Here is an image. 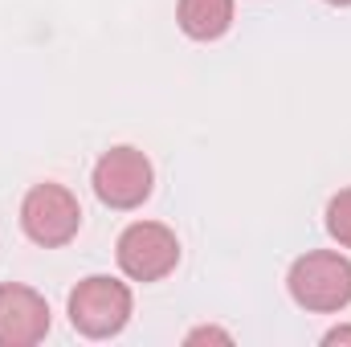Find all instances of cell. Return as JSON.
Returning <instances> with one entry per match:
<instances>
[{
	"instance_id": "6da1fadb",
	"label": "cell",
	"mask_w": 351,
	"mask_h": 347,
	"mask_svg": "<svg viewBox=\"0 0 351 347\" xmlns=\"http://www.w3.org/2000/svg\"><path fill=\"white\" fill-rule=\"evenodd\" d=\"M286 290L311 315H339L351 307V258L339 250H306L290 265Z\"/></svg>"
},
{
	"instance_id": "7a4b0ae2",
	"label": "cell",
	"mask_w": 351,
	"mask_h": 347,
	"mask_svg": "<svg viewBox=\"0 0 351 347\" xmlns=\"http://www.w3.org/2000/svg\"><path fill=\"white\" fill-rule=\"evenodd\" d=\"M131 311H135L131 286L119 282V278H110V274L82 278L70 290V302H66L70 327L78 335H86V339H114L131 323Z\"/></svg>"
},
{
	"instance_id": "3957f363",
	"label": "cell",
	"mask_w": 351,
	"mask_h": 347,
	"mask_svg": "<svg viewBox=\"0 0 351 347\" xmlns=\"http://www.w3.org/2000/svg\"><path fill=\"white\" fill-rule=\"evenodd\" d=\"M21 229L41 250H62L82 229V204L66 184H33L21 200Z\"/></svg>"
},
{
	"instance_id": "277c9868",
	"label": "cell",
	"mask_w": 351,
	"mask_h": 347,
	"mask_svg": "<svg viewBox=\"0 0 351 347\" xmlns=\"http://www.w3.org/2000/svg\"><path fill=\"white\" fill-rule=\"evenodd\" d=\"M90 184H94V196H98L106 208L131 213V208H139V204L152 196V188H156V168H152V160H147L139 147L119 143V147H110V152L98 156Z\"/></svg>"
},
{
	"instance_id": "5b68a950",
	"label": "cell",
	"mask_w": 351,
	"mask_h": 347,
	"mask_svg": "<svg viewBox=\"0 0 351 347\" xmlns=\"http://www.w3.org/2000/svg\"><path fill=\"white\" fill-rule=\"evenodd\" d=\"M114 261L131 282H160L180 265V237L164 221H135L119 233Z\"/></svg>"
},
{
	"instance_id": "8992f818",
	"label": "cell",
	"mask_w": 351,
	"mask_h": 347,
	"mask_svg": "<svg viewBox=\"0 0 351 347\" xmlns=\"http://www.w3.org/2000/svg\"><path fill=\"white\" fill-rule=\"evenodd\" d=\"M49 302L25 282H0V347H33L49 335Z\"/></svg>"
},
{
	"instance_id": "52a82bcc",
	"label": "cell",
	"mask_w": 351,
	"mask_h": 347,
	"mask_svg": "<svg viewBox=\"0 0 351 347\" xmlns=\"http://www.w3.org/2000/svg\"><path fill=\"white\" fill-rule=\"evenodd\" d=\"M176 25L192 41H217L233 29V0H180Z\"/></svg>"
},
{
	"instance_id": "ba28073f",
	"label": "cell",
	"mask_w": 351,
	"mask_h": 347,
	"mask_svg": "<svg viewBox=\"0 0 351 347\" xmlns=\"http://www.w3.org/2000/svg\"><path fill=\"white\" fill-rule=\"evenodd\" d=\"M327 233L335 246L351 250V188H339L327 200Z\"/></svg>"
},
{
	"instance_id": "9c48e42d",
	"label": "cell",
	"mask_w": 351,
	"mask_h": 347,
	"mask_svg": "<svg viewBox=\"0 0 351 347\" xmlns=\"http://www.w3.org/2000/svg\"><path fill=\"white\" fill-rule=\"evenodd\" d=\"M184 344L188 347H196V344H233V335L221 331V327H196V331L184 335Z\"/></svg>"
},
{
	"instance_id": "30bf717a",
	"label": "cell",
	"mask_w": 351,
	"mask_h": 347,
	"mask_svg": "<svg viewBox=\"0 0 351 347\" xmlns=\"http://www.w3.org/2000/svg\"><path fill=\"white\" fill-rule=\"evenodd\" d=\"M323 344L335 347V344H351V323H339V327H331L327 335H323Z\"/></svg>"
},
{
	"instance_id": "8fae6325",
	"label": "cell",
	"mask_w": 351,
	"mask_h": 347,
	"mask_svg": "<svg viewBox=\"0 0 351 347\" xmlns=\"http://www.w3.org/2000/svg\"><path fill=\"white\" fill-rule=\"evenodd\" d=\"M327 4H335V8H351V0H327Z\"/></svg>"
}]
</instances>
